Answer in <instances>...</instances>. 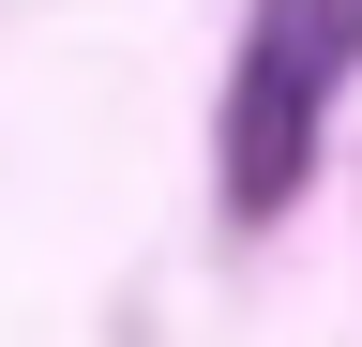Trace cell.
<instances>
[{
	"mask_svg": "<svg viewBox=\"0 0 362 347\" xmlns=\"http://www.w3.org/2000/svg\"><path fill=\"white\" fill-rule=\"evenodd\" d=\"M362 61V0H257L242 30V76H226V211H287L302 166H317V106L347 91Z\"/></svg>",
	"mask_w": 362,
	"mask_h": 347,
	"instance_id": "1",
	"label": "cell"
}]
</instances>
